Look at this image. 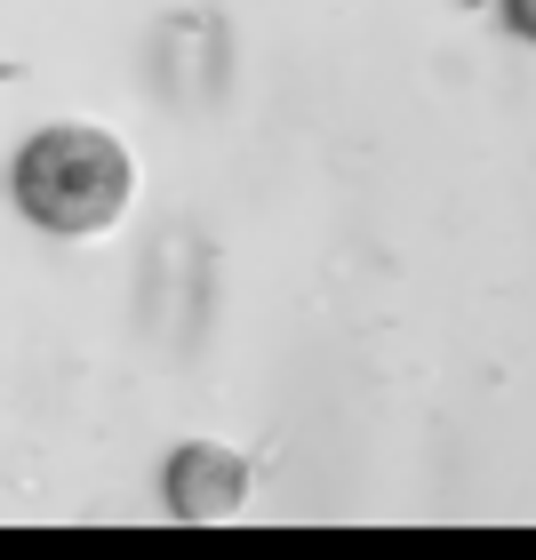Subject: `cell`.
I'll use <instances>...</instances> for the list:
<instances>
[{
    "label": "cell",
    "mask_w": 536,
    "mask_h": 560,
    "mask_svg": "<svg viewBox=\"0 0 536 560\" xmlns=\"http://www.w3.org/2000/svg\"><path fill=\"white\" fill-rule=\"evenodd\" d=\"M16 209L57 241L105 233L129 209V152L105 129H40L16 152Z\"/></svg>",
    "instance_id": "cell-1"
},
{
    "label": "cell",
    "mask_w": 536,
    "mask_h": 560,
    "mask_svg": "<svg viewBox=\"0 0 536 560\" xmlns=\"http://www.w3.org/2000/svg\"><path fill=\"white\" fill-rule=\"evenodd\" d=\"M504 16H513L521 40H536V0H504Z\"/></svg>",
    "instance_id": "cell-2"
}]
</instances>
